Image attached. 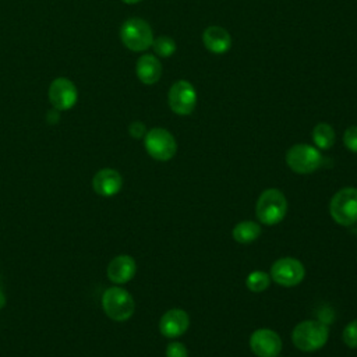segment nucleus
Instances as JSON below:
<instances>
[{
	"label": "nucleus",
	"instance_id": "nucleus-1",
	"mask_svg": "<svg viewBox=\"0 0 357 357\" xmlns=\"http://www.w3.org/2000/svg\"><path fill=\"white\" fill-rule=\"evenodd\" d=\"M329 336V329L319 321H303L294 326L291 332L293 344L301 351H315L325 346Z\"/></svg>",
	"mask_w": 357,
	"mask_h": 357
},
{
	"label": "nucleus",
	"instance_id": "nucleus-2",
	"mask_svg": "<svg viewBox=\"0 0 357 357\" xmlns=\"http://www.w3.org/2000/svg\"><path fill=\"white\" fill-rule=\"evenodd\" d=\"M102 308L110 319L123 322L132 317L135 311V301L126 289L112 286L106 289L102 296Z\"/></svg>",
	"mask_w": 357,
	"mask_h": 357
},
{
	"label": "nucleus",
	"instance_id": "nucleus-3",
	"mask_svg": "<svg viewBox=\"0 0 357 357\" xmlns=\"http://www.w3.org/2000/svg\"><path fill=\"white\" fill-rule=\"evenodd\" d=\"M287 212V201L284 194L278 188L265 190L257 201L255 213L264 225H276L283 220Z\"/></svg>",
	"mask_w": 357,
	"mask_h": 357
},
{
	"label": "nucleus",
	"instance_id": "nucleus-4",
	"mask_svg": "<svg viewBox=\"0 0 357 357\" xmlns=\"http://www.w3.org/2000/svg\"><path fill=\"white\" fill-rule=\"evenodd\" d=\"M329 213L342 226H351L357 222V188L344 187L339 190L329 202Z\"/></svg>",
	"mask_w": 357,
	"mask_h": 357
},
{
	"label": "nucleus",
	"instance_id": "nucleus-5",
	"mask_svg": "<svg viewBox=\"0 0 357 357\" xmlns=\"http://www.w3.org/2000/svg\"><path fill=\"white\" fill-rule=\"evenodd\" d=\"M120 38L126 47L142 52L152 46L153 33L149 24L141 18H130L120 28Z\"/></svg>",
	"mask_w": 357,
	"mask_h": 357
},
{
	"label": "nucleus",
	"instance_id": "nucleus-6",
	"mask_svg": "<svg viewBox=\"0 0 357 357\" xmlns=\"http://www.w3.org/2000/svg\"><path fill=\"white\" fill-rule=\"evenodd\" d=\"M144 145L148 155L160 162L170 160L177 151L174 137L167 130L160 127L152 128L145 134Z\"/></svg>",
	"mask_w": 357,
	"mask_h": 357
},
{
	"label": "nucleus",
	"instance_id": "nucleus-7",
	"mask_svg": "<svg viewBox=\"0 0 357 357\" xmlns=\"http://www.w3.org/2000/svg\"><path fill=\"white\" fill-rule=\"evenodd\" d=\"M286 162L293 172L298 174H310L321 166L322 156L317 148L308 144H297L287 151Z\"/></svg>",
	"mask_w": 357,
	"mask_h": 357
},
{
	"label": "nucleus",
	"instance_id": "nucleus-8",
	"mask_svg": "<svg viewBox=\"0 0 357 357\" xmlns=\"http://www.w3.org/2000/svg\"><path fill=\"white\" fill-rule=\"evenodd\" d=\"M304 275H305L304 265L298 259L284 257L273 262V265L271 266L269 276L279 286L293 287L301 283V280L304 279Z\"/></svg>",
	"mask_w": 357,
	"mask_h": 357
},
{
	"label": "nucleus",
	"instance_id": "nucleus-9",
	"mask_svg": "<svg viewBox=\"0 0 357 357\" xmlns=\"http://www.w3.org/2000/svg\"><path fill=\"white\" fill-rule=\"evenodd\" d=\"M167 102L176 114L187 116L194 110L197 105V92L188 81L180 79L170 86Z\"/></svg>",
	"mask_w": 357,
	"mask_h": 357
},
{
	"label": "nucleus",
	"instance_id": "nucleus-10",
	"mask_svg": "<svg viewBox=\"0 0 357 357\" xmlns=\"http://www.w3.org/2000/svg\"><path fill=\"white\" fill-rule=\"evenodd\" d=\"M78 99V91L73 81L66 77H59L49 86V100L53 109L61 112L71 109Z\"/></svg>",
	"mask_w": 357,
	"mask_h": 357
},
{
	"label": "nucleus",
	"instance_id": "nucleus-11",
	"mask_svg": "<svg viewBox=\"0 0 357 357\" xmlns=\"http://www.w3.org/2000/svg\"><path fill=\"white\" fill-rule=\"evenodd\" d=\"M250 347L258 357H276L282 351V339L268 328H259L250 336Z\"/></svg>",
	"mask_w": 357,
	"mask_h": 357
},
{
	"label": "nucleus",
	"instance_id": "nucleus-12",
	"mask_svg": "<svg viewBox=\"0 0 357 357\" xmlns=\"http://www.w3.org/2000/svg\"><path fill=\"white\" fill-rule=\"evenodd\" d=\"M190 325L188 314L180 308H172L166 311L159 321V331L163 336L174 339L181 336Z\"/></svg>",
	"mask_w": 357,
	"mask_h": 357
},
{
	"label": "nucleus",
	"instance_id": "nucleus-13",
	"mask_svg": "<svg viewBox=\"0 0 357 357\" xmlns=\"http://www.w3.org/2000/svg\"><path fill=\"white\" fill-rule=\"evenodd\" d=\"M92 187L100 197H113L123 187V177L116 169L105 167L95 173L92 178Z\"/></svg>",
	"mask_w": 357,
	"mask_h": 357
},
{
	"label": "nucleus",
	"instance_id": "nucleus-14",
	"mask_svg": "<svg viewBox=\"0 0 357 357\" xmlns=\"http://www.w3.org/2000/svg\"><path fill=\"white\" fill-rule=\"evenodd\" d=\"M106 272L112 283L124 284L130 282L137 272L135 259L130 255H117L109 262Z\"/></svg>",
	"mask_w": 357,
	"mask_h": 357
},
{
	"label": "nucleus",
	"instance_id": "nucleus-15",
	"mask_svg": "<svg viewBox=\"0 0 357 357\" xmlns=\"http://www.w3.org/2000/svg\"><path fill=\"white\" fill-rule=\"evenodd\" d=\"M202 42L205 47L215 53V54H223L226 53L231 46V38L229 32L222 26H208L202 33Z\"/></svg>",
	"mask_w": 357,
	"mask_h": 357
},
{
	"label": "nucleus",
	"instance_id": "nucleus-16",
	"mask_svg": "<svg viewBox=\"0 0 357 357\" xmlns=\"http://www.w3.org/2000/svg\"><path fill=\"white\" fill-rule=\"evenodd\" d=\"M135 73L142 84L152 85L158 82L162 75L160 61L152 54H144L137 60Z\"/></svg>",
	"mask_w": 357,
	"mask_h": 357
},
{
	"label": "nucleus",
	"instance_id": "nucleus-17",
	"mask_svg": "<svg viewBox=\"0 0 357 357\" xmlns=\"http://www.w3.org/2000/svg\"><path fill=\"white\" fill-rule=\"evenodd\" d=\"M261 234V226L252 220H244L234 226L233 238L241 244H250L255 241Z\"/></svg>",
	"mask_w": 357,
	"mask_h": 357
},
{
	"label": "nucleus",
	"instance_id": "nucleus-18",
	"mask_svg": "<svg viewBox=\"0 0 357 357\" xmlns=\"http://www.w3.org/2000/svg\"><path fill=\"white\" fill-rule=\"evenodd\" d=\"M335 131L326 123H318L312 130V139L314 144L319 149H329L335 144Z\"/></svg>",
	"mask_w": 357,
	"mask_h": 357
},
{
	"label": "nucleus",
	"instance_id": "nucleus-19",
	"mask_svg": "<svg viewBox=\"0 0 357 357\" xmlns=\"http://www.w3.org/2000/svg\"><path fill=\"white\" fill-rule=\"evenodd\" d=\"M269 283H271V276L264 271H254L245 279L247 289L254 293L264 291L265 289H268Z\"/></svg>",
	"mask_w": 357,
	"mask_h": 357
},
{
	"label": "nucleus",
	"instance_id": "nucleus-20",
	"mask_svg": "<svg viewBox=\"0 0 357 357\" xmlns=\"http://www.w3.org/2000/svg\"><path fill=\"white\" fill-rule=\"evenodd\" d=\"M152 47L160 57H170L176 52V42L169 36H159L153 39Z\"/></svg>",
	"mask_w": 357,
	"mask_h": 357
},
{
	"label": "nucleus",
	"instance_id": "nucleus-21",
	"mask_svg": "<svg viewBox=\"0 0 357 357\" xmlns=\"http://www.w3.org/2000/svg\"><path fill=\"white\" fill-rule=\"evenodd\" d=\"M342 336H343V342L349 347L357 349V319H354L346 325Z\"/></svg>",
	"mask_w": 357,
	"mask_h": 357
},
{
	"label": "nucleus",
	"instance_id": "nucleus-22",
	"mask_svg": "<svg viewBox=\"0 0 357 357\" xmlns=\"http://www.w3.org/2000/svg\"><path fill=\"white\" fill-rule=\"evenodd\" d=\"M343 142L349 151L357 153V126H351L344 131Z\"/></svg>",
	"mask_w": 357,
	"mask_h": 357
},
{
	"label": "nucleus",
	"instance_id": "nucleus-23",
	"mask_svg": "<svg viewBox=\"0 0 357 357\" xmlns=\"http://www.w3.org/2000/svg\"><path fill=\"white\" fill-rule=\"evenodd\" d=\"M187 347L180 342H170L166 347V357H187Z\"/></svg>",
	"mask_w": 357,
	"mask_h": 357
},
{
	"label": "nucleus",
	"instance_id": "nucleus-24",
	"mask_svg": "<svg viewBox=\"0 0 357 357\" xmlns=\"http://www.w3.org/2000/svg\"><path fill=\"white\" fill-rule=\"evenodd\" d=\"M128 132H130V135H131L132 138L139 139V138L145 137V134H146V127H145V124L141 123V121H132V123L130 124V127H128Z\"/></svg>",
	"mask_w": 357,
	"mask_h": 357
},
{
	"label": "nucleus",
	"instance_id": "nucleus-25",
	"mask_svg": "<svg viewBox=\"0 0 357 357\" xmlns=\"http://www.w3.org/2000/svg\"><path fill=\"white\" fill-rule=\"evenodd\" d=\"M4 304H6V297H4V294L0 291V308H3Z\"/></svg>",
	"mask_w": 357,
	"mask_h": 357
},
{
	"label": "nucleus",
	"instance_id": "nucleus-26",
	"mask_svg": "<svg viewBox=\"0 0 357 357\" xmlns=\"http://www.w3.org/2000/svg\"><path fill=\"white\" fill-rule=\"evenodd\" d=\"M121 1L126 4H135V3H139L141 0H121Z\"/></svg>",
	"mask_w": 357,
	"mask_h": 357
}]
</instances>
